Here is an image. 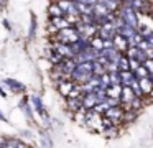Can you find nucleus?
I'll return each mask as SVG.
<instances>
[{
	"label": "nucleus",
	"instance_id": "nucleus-1",
	"mask_svg": "<svg viewBox=\"0 0 153 148\" xmlns=\"http://www.w3.org/2000/svg\"><path fill=\"white\" fill-rule=\"evenodd\" d=\"M54 38L58 39V43H64V45H73L74 41H77V39L81 38L79 31H77L76 28H64L61 30V31L56 33V36Z\"/></svg>",
	"mask_w": 153,
	"mask_h": 148
},
{
	"label": "nucleus",
	"instance_id": "nucleus-2",
	"mask_svg": "<svg viewBox=\"0 0 153 148\" xmlns=\"http://www.w3.org/2000/svg\"><path fill=\"white\" fill-rule=\"evenodd\" d=\"M120 13H122V18H123V22H125L127 25L133 26L135 30L138 28V16H137V12L128 5V3H125V5L120 7Z\"/></svg>",
	"mask_w": 153,
	"mask_h": 148
},
{
	"label": "nucleus",
	"instance_id": "nucleus-3",
	"mask_svg": "<svg viewBox=\"0 0 153 148\" xmlns=\"http://www.w3.org/2000/svg\"><path fill=\"white\" fill-rule=\"evenodd\" d=\"M53 51H56L59 56H63L64 59L68 58H74V51L71 48V45H64V43H54L53 45Z\"/></svg>",
	"mask_w": 153,
	"mask_h": 148
},
{
	"label": "nucleus",
	"instance_id": "nucleus-4",
	"mask_svg": "<svg viewBox=\"0 0 153 148\" xmlns=\"http://www.w3.org/2000/svg\"><path fill=\"white\" fill-rule=\"evenodd\" d=\"M74 87H76V82H73L71 79L58 82V91H59V94L63 95V97H66V99L69 97V94L74 91Z\"/></svg>",
	"mask_w": 153,
	"mask_h": 148
},
{
	"label": "nucleus",
	"instance_id": "nucleus-5",
	"mask_svg": "<svg viewBox=\"0 0 153 148\" xmlns=\"http://www.w3.org/2000/svg\"><path fill=\"white\" fill-rule=\"evenodd\" d=\"M104 115H105L107 118H110V120H112L114 123H117V122L123 120V110L119 107V105H114V107H110Z\"/></svg>",
	"mask_w": 153,
	"mask_h": 148
},
{
	"label": "nucleus",
	"instance_id": "nucleus-6",
	"mask_svg": "<svg viewBox=\"0 0 153 148\" xmlns=\"http://www.w3.org/2000/svg\"><path fill=\"white\" fill-rule=\"evenodd\" d=\"M112 41H114V48H115L119 53H125L127 49H128V39L123 38V36L119 35V33L112 38Z\"/></svg>",
	"mask_w": 153,
	"mask_h": 148
},
{
	"label": "nucleus",
	"instance_id": "nucleus-7",
	"mask_svg": "<svg viewBox=\"0 0 153 148\" xmlns=\"http://www.w3.org/2000/svg\"><path fill=\"white\" fill-rule=\"evenodd\" d=\"M89 41H87V38H82L81 36L77 41H74L73 45H71V48H73V51H74V56L76 54H79V53H82V51H86L87 48H89Z\"/></svg>",
	"mask_w": 153,
	"mask_h": 148
},
{
	"label": "nucleus",
	"instance_id": "nucleus-8",
	"mask_svg": "<svg viewBox=\"0 0 153 148\" xmlns=\"http://www.w3.org/2000/svg\"><path fill=\"white\" fill-rule=\"evenodd\" d=\"M137 95L133 94L132 87H128V86H122V94H120V102H125L127 105H130V102L135 99Z\"/></svg>",
	"mask_w": 153,
	"mask_h": 148
},
{
	"label": "nucleus",
	"instance_id": "nucleus-9",
	"mask_svg": "<svg viewBox=\"0 0 153 148\" xmlns=\"http://www.w3.org/2000/svg\"><path fill=\"white\" fill-rule=\"evenodd\" d=\"M137 77L133 74V71H122L120 72V86H132V82H135Z\"/></svg>",
	"mask_w": 153,
	"mask_h": 148
},
{
	"label": "nucleus",
	"instance_id": "nucleus-10",
	"mask_svg": "<svg viewBox=\"0 0 153 148\" xmlns=\"http://www.w3.org/2000/svg\"><path fill=\"white\" fill-rule=\"evenodd\" d=\"M138 84H140V89H142V92H143V95H146V94H152V91H153V81H152V77H143V79H138Z\"/></svg>",
	"mask_w": 153,
	"mask_h": 148
},
{
	"label": "nucleus",
	"instance_id": "nucleus-11",
	"mask_svg": "<svg viewBox=\"0 0 153 148\" xmlns=\"http://www.w3.org/2000/svg\"><path fill=\"white\" fill-rule=\"evenodd\" d=\"M0 148H28V147L23 143V141L17 140V138H10V140H5L4 145H2Z\"/></svg>",
	"mask_w": 153,
	"mask_h": 148
},
{
	"label": "nucleus",
	"instance_id": "nucleus-12",
	"mask_svg": "<svg viewBox=\"0 0 153 148\" xmlns=\"http://www.w3.org/2000/svg\"><path fill=\"white\" fill-rule=\"evenodd\" d=\"M117 33H119V35H122L123 38L128 39V38H132V36L137 33V30L133 28V26H130V25H127V23H125V25H123L122 28H120L119 31H117Z\"/></svg>",
	"mask_w": 153,
	"mask_h": 148
},
{
	"label": "nucleus",
	"instance_id": "nucleus-13",
	"mask_svg": "<svg viewBox=\"0 0 153 148\" xmlns=\"http://www.w3.org/2000/svg\"><path fill=\"white\" fill-rule=\"evenodd\" d=\"M48 13H50V16H51V18L64 16V12L61 10V7L58 5V3H53V5H50V8H48Z\"/></svg>",
	"mask_w": 153,
	"mask_h": 148
},
{
	"label": "nucleus",
	"instance_id": "nucleus-14",
	"mask_svg": "<svg viewBox=\"0 0 153 148\" xmlns=\"http://www.w3.org/2000/svg\"><path fill=\"white\" fill-rule=\"evenodd\" d=\"M117 66H119V71L120 72H122V71H130V59L127 58L125 54L120 56L119 61H117Z\"/></svg>",
	"mask_w": 153,
	"mask_h": 148
},
{
	"label": "nucleus",
	"instance_id": "nucleus-15",
	"mask_svg": "<svg viewBox=\"0 0 153 148\" xmlns=\"http://www.w3.org/2000/svg\"><path fill=\"white\" fill-rule=\"evenodd\" d=\"M89 45H91V48H92V49H96V51L100 53L104 49V39L100 38V36H94V38L89 41Z\"/></svg>",
	"mask_w": 153,
	"mask_h": 148
},
{
	"label": "nucleus",
	"instance_id": "nucleus-16",
	"mask_svg": "<svg viewBox=\"0 0 153 148\" xmlns=\"http://www.w3.org/2000/svg\"><path fill=\"white\" fill-rule=\"evenodd\" d=\"M133 74H135V77H137V79H143V77H148L150 72H148V69H146L143 64H140V66H138V69H137V71L133 72Z\"/></svg>",
	"mask_w": 153,
	"mask_h": 148
},
{
	"label": "nucleus",
	"instance_id": "nucleus-17",
	"mask_svg": "<svg viewBox=\"0 0 153 148\" xmlns=\"http://www.w3.org/2000/svg\"><path fill=\"white\" fill-rule=\"evenodd\" d=\"M142 41H143V36L137 31L132 38H128V46H140V43H142Z\"/></svg>",
	"mask_w": 153,
	"mask_h": 148
},
{
	"label": "nucleus",
	"instance_id": "nucleus-18",
	"mask_svg": "<svg viewBox=\"0 0 153 148\" xmlns=\"http://www.w3.org/2000/svg\"><path fill=\"white\" fill-rule=\"evenodd\" d=\"M7 84H8V87L13 89V91H22V89H23V87H22V86L18 84L17 81H7Z\"/></svg>",
	"mask_w": 153,
	"mask_h": 148
},
{
	"label": "nucleus",
	"instance_id": "nucleus-19",
	"mask_svg": "<svg viewBox=\"0 0 153 148\" xmlns=\"http://www.w3.org/2000/svg\"><path fill=\"white\" fill-rule=\"evenodd\" d=\"M140 64H142V62H138L137 59H130V71L135 72L137 69H138V66H140Z\"/></svg>",
	"mask_w": 153,
	"mask_h": 148
},
{
	"label": "nucleus",
	"instance_id": "nucleus-20",
	"mask_svg": "<svg viewBox=\"0 0 153 148\" xmlns=\"http://www.w3.org/2000/svg\"><path fill=\"white\" fill-rule=\"evenodd\" d=\"M146 56H148V59H152V61H153V48L146 49Z\"/></svg>",
	"mask_w": 153,
	"mask_h": 148
},
{
	"label": "nucleus",
	"instance_id": "nucleus-21",
	"mask_svg": "<svg viewBox=\"0 0 153 148\" xmlns=\"http://www.w3.org/2000/svg\"><path fill=\"white\" fill-rule=\"evenodd\" d=\"M143 2H146V0H143Z\"/></svg>",
	"mask_w": 153,
	"mask_h": 148
}]
</instances>
